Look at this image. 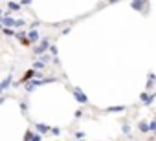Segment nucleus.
<instances>
[{
  "label": "nucleus",
  "instance_id": "1",
  "mask_svg": "<svg viewBox=\"0 0 156 141\" xmlns=\"http://www.w3.org/2000/svg\"><path fill=\"white\" fill-rule=\"evenodd\" d=\"M59 79L57 77H42V79H31L30 83H26V90L28 92H33L37 86H42V84H50V83H57Z\"/></svg>",
  "mask_w": 156,
  "mask_h": 141
},
{
  "label": "nucleus",
  "instance_id": "2",
  "mask_svg": "<svg viewBox=\"0 0 156 141\" xmlns=\"http://www.w3.org/2000/svg\"><path fill=\"white\" fill-rule=\"evenodd\" d=\"M48 50H50V39H41L39 44L33 48V53H35L37 57H41V55H44Z\"/></svg>",
  "mask_w": 156,
  "mask_h": 141
},
{
  "label": "nucleus",
  "instance_id": "3",
  "mask_svg": "<svg viewBox=\"0 0 156 141\" xmlns=\"http://www.w3.org/2000/svg\"><path fill=\"white\" fill-rule=\"evenodd\" d=\"M72 94H73V99L77 101V103H81V105H88V97L85 95V92L81 90V88H72Z\"/></svg>",
  "mask_w": 156,
  "mask_h": 141
},
{
  "label": "nucleus",
  "instance_id": "4",
  "mask_svg": "<svg viewBox=\"0 0 156 141\" xmlns=\"http://www.w3.org/2000/svg\"><path fill=\"white\" fill-rule=\"evenodd\" d=\"M11 84H13V77H11V74H9L2 83H0V95H2V92H4V90H8Z\"/></svg>",
  "mask_w": 156,
  "mask_h": 141
},
{
  "label": "nucleus",
  "instance_id": "5",
  "mask_svg": "<svg viewBox=\"0 0 156 141\" xmlns=\"http://www.w3.org/2000/svg\"><path fill=\"white\" fill-rule=\"evenodd\" d=\"M50 125H46V123H37L35 125V130H37V134H41V136H44V134H48L50 132Z\"/></svg>",
  "mask_w": 156,
  "mask_h": 141
},
{
  "label": "nucleus",
  "instance_id": "6",
  "mask_svg": "<svg viewBox=\"0 0 156 141\" xmlns=\"http://www.w3.org/2000/svg\"><path fill=\"white\" fill-rule=\"evenodd\" d=\"M2 28H15V19L13 17H2Z\"/></svg>",
  "mask_w": 156,
  "mask_h": 141
},
{
  "label": "nucleus",
  "instance_id": "7",
  "mask_svg": "<svg viewBox=\"0 0 156 141\" xmlns=\"http://www.w3.org/2000/svg\"><path fill=\"white\" fill-rule=\"evenodd\" d=\"M143 4H145V0H132V2H130V8H132L134 11H141V9H143Z\"/></svg>",
  "mask_w": 156,
  "mask_h": 141
},
{
  "label": "nucleus",
  "instance_id": "8",
  "mask_svg": "<svg viewBox=\"0 0 156 141\" xmlns=\"http://www.w3.org/2000/svg\"><path fill=\"white\" fill-rule=\"evenodd\" d=\"M28 39H30V42H39L41 35H39L37 29H31V31H28Z\"/></svg>",
  "mask_w": 156,
  "mask_h": 141
},
{
  "label": "nucleus",
  "instance_id": "9",
  "mask_svg": "<svg viewBox=\"0 0 156 141\" xmlns=\"http://www.w3.org/2000/svg\"><path fill=\"white\" fill-rule=\"evenodd\" d=\"M123 110H127V106H123V105H119V106H108L107 108V112H110V114H121Z\"/></svg>",
  "mask_w": 156,
  "mask_h": 141
},
{
  "label": "nucleus",
  "instance_id": "10",
  "mask_svg": "<svg viewBox=\"0 0 156 141\" xmlns=\"http://www.w3.org/2000/svg\"><path fill=\"white\" fill-rule=\"evenodd\" d=\"M138 130H140L141 134L151 132V130H149V123H147V121H140V123H138Z\"/></svg>",
  "mask_w": 156,
  "mask_h": 141
},
{
  "label": "nucleus",
  "instance_id": "11",
  "mask_svg": "<svg viewBox=\"0 0 156 141\" xmlns=\"http://www.w3.org/2000/svg\"><path fill=\"white\" fill-rule=\"evenodd\" d=\"M8 9H9V11H20V9H22V6H20V4H17V2H9V4H8Z\"/></svg>",
  "mask_w": 156,
  "mask_h": 141
},
{
  "label": "nucleus",
  "instance_id": "12",
  "mask_svg": "<svg viewBox=\"0 0 156 141\" xmlns=\"http://www.w3.org/2000/svg\"><path fill=\"white\" fill-rule=\"evenodd\" d=\"M31 68H33V70H44V68H46V64H44L42 60H35V62L31 64Z\"/></svg>",
  "mask_w": 156,
  "mask_h": 141
},
{
  "label": "nucleus",
  "instance_id": "13",
  "mask_svg": "<svg viewBox=\"0 0 156 141\" xmlns=\"http://www.w3.org/2000/svg\"><path fill=\"white\" fill-rule=\"evenodd\" d=\"M154 86V74L152 72H149V81H147V90H151Z\"/></svg>",
  "mask_w": 156,
  "mask_h": 141
},
{
  "label": "nucleus",
  "instance_id": "14",
  "mask_svg": "<svg viewBox=\"0 0 156 141\" xmlns=\"http://www.w3.org/2000/svg\"><path fill=\"white\" fill-rule=\"evenodd\" d=\"M33 136H35V134H33V130H31V128H28V130H26V134H24V139H22V141H31V137H33Z\"/></svg>",
  "mask_w": 156,
  "mask_h": 141
},
{
  "label": "nucleus",
  "instance_id": "15",
  "mask_svg": "<svg viewBox=\"0 0 156 141\" xmlns=\"http://www.w3.org/2000/svg\"><path fill=\"white\" fill-rule=\"evenodd\" d=\"M48 51H50V55H51V57H57V53H59V50H57V46H55V44H50V50H48Z\"/></svg>",
  "mask_w": 156,
  "mask_h": 141
},
{
  "label": "nucleus",
  "instance_id": "16",
  "mask_svg": "<svg viewBox=\"0 0 156 141\" xmlns=\"http://www.w3.org/2000/svg\"><path fill=\"white\" fill-rule=\"evenodd\" d=\"M154 99H156V92H152V94H149V101L145 103V106H151V105L154 103Z\"/></svg>",
  "mask_w": 156,
  "mask_h": 141
},
{
  "label": "nucleus",
  "instance_id": "17",
  "mask_svg": "<svg viewBox=\"0 0 156 141\" xmlns=\"http://www.w3.org/2000/svg\"><path fill=\"white\" fill-rule=\"evenodd\" d=\"M2 31H4L6 35H9V37H15V35H17L15 29H11V28H2Z\"/></svg>",
  "mask_w": 156,
  "mask_h": 141
},
{
  "label": "nucleus",
  "instance_id": "18",
  "mask_svg": "<svg viewBox=\"0 0 156 141\" xmlns=\"http://www.w3.org/2000/svg\"><path fill=\"white\" fill-rule=\"evenodd\" d=\"M140 101L145 105V103L149 101V92H141V95H140Z\"/></svg>",
  "mask_w": 156,
  "mask_h": 141
},
{
  "label": "nucleus",
  "instance_id": "19",
  "mask_svg": "<svg viewBox=\"0 0 156 141\" xmlns=\"http://www.w3.org/2000/svg\"><path fill=\"white\" fill-rule=\"evenodd\" d=\"M50 134H51V136H61V128H59V126H51V128H50Z\"/></svg>",
  "mask_w": 156,
  "mask_h": 141
},
{
  "label": "nucleus",
  "instance_id": "20",
  "mask_svg": "<svg viewBox=\"0 0 156 141\" xmlns=\"http://www.w3.org/2000/svg\"><path fill=\"white\" fill-rule=\"evenodd\" d=\"M24 26H26V20H24V19L15 20V28H24Z\"/></svg>",
  "mask_w": 156,
  "mask_h": 141
},
{
  "label": "nucleus",
  "instance_id": "21",
  "mask_svg": "<svg viewBox=\"0 0 156 141\" xmlns=\"http://www.w3.org/2000/svg\"><path fill=\"white\" fill-rule=\"evenodd\" d=\"M121 132H123V134H130V125H129V123L121 125Z\"/></svg>",
  "mask_w": 156,
  "mask_h": 141
},
{
  "label": "nucleus",
  "instance_id": "22",
  "mask_svg": "<svg viewBox=\"0 0 156 141\" xmlns=\"http://www.w3.org/2000/svg\"><path fill=\"white\" fill-rule=\"evenodd\" d=\"M15 37H17L19 40H22V39H26V37H28V33H26V31H17V35H15Z\"/></svg>",
  "mask_w": 156,
  "mask_h": 141
},
{
  "label": "nucleus",
  "instance_id": "23",
  "mask_svg": "<svg viewBox=\"0 0 156 141\" xmlns=\"http://www.w3.org/2000/svg\"><path fill=\"white\" fill-rule=\"evenodd\" d=\"M20 110H22V114H28V103L26 101H20Z\"/></svg>",
  "mask_w": 156,
  "mask_h": 141
},
{
  "label": "nucleus",
  "instance_id": "24",
  "mask_svg": "<svg viewBox=\"0 0 156 141\" xmlns=\"http://www.w3.org/2000/svg\"><path fill=\"white\" fill-rule=\"evenodd\" d=\"M149 130H151V132H156V117L149 123Z\"/></svg>",
  "mask_w": 156,
  "mask_h": 141
},
{
  "label": "nucleus",
  "instance_id": "25",
  "mask_svg": "<svg viewBox=\"0 0 156 141\" xmlns=\"http://www.w3.org/2000/svg\"><path fill=\"white\" fill-rule=\"evenodd\" d=\"M85 136H87V134H85L83 130H77V132H75V139H85Z\"/></svg>",
  "mask_w": 156,
  "mask_h": 141
},
{
  "label": "nucleus",
  "instance_id": "26",
  "mask_svg": "<svg viewBox=\"0 0 156 141\" xmlns=\"http://www.w3.org/2000/svg\"><path fill=\"white\" fill-rule=\"evenodd\" d=\"M39 60H42V62L46 64V62H50V60H51V57H50V55H41V59H39Z\"/></svg>",
  "mask_w": 156,
  "mask_h": 141
},
{
  "label": "nucleus",
  "instance_id": "27",
  "mask_svg": "<svg viewBox=\"0 0 156 141\" xmlns=\"http://www.w3.org/2000/svg\"><path fill=\"white\" fill-rule=\"evenodd\" d=\"M20 44H22V46H30L31 42H30V39L26 37V39H22V40H20Z\"/></svg>",
  "mask_w": 156,
  "mask_h": 141
},
{
  "label": "nucleus",
  "instance_id": "28",
  "mask_svg": "<svg viewBox=\"0 0 156 141\" xmlns=\"http://www.w3.org/2000/svg\"><path fill=\"white\" fill-rule=\"evenodd\" d=\"M31 141H42V136H41V134H35V136L31 137Z\"/></svg>",
  "mask_w": 156,
  "mask_h": 141
},
{
  "label": "nucleus",
  "instance_id": "29",
  "mask_svg": "<svg viewBox=\"0 0 156 141\" xmlns=\"http://www.w3.org/2000/svg\"><path fill=\"white\" fill-rule=\"evenodd\" d=\"M33 0H20V6H30Z\"/></svg>",
  "mask_w": 156,
  "mask_h": 141
},
{
  "label": "nucleus",
  "instance_id": "30",
  "mask_svg": "<svg viewBox=\"0 0 156 141\" xmlns=\"http://www.w3.org/2000/svg\"><path fill=\"white\" fill-rule=\"evenodd\" d=\"M39 26H41V22H39V20H37V22H31V29H37Z\"/></svg>",
  "mask_w": 156,
  "mask_h": 141
},
{
  "label": "nucleus",
  "instance_id": "31",
  "mask_svg": "<svg viewBox=\"0 0 156 141\" xmlns=\"http://www.w3.org/2000/svg\"><path fill=\"white\" fill-rule=\"evenodd\" d=\"M73 115H75V119H79V117L83 115V112H81V110H75V114H73Z\"/></svg>",
  "mask_w": 156,
  "mask_h": 141
},
{
  "label": "nucleus",
  "instance_id": "32",
  "mask_svg": "<svg viewBox=\"0 0 156 141\" xmlns=\"http://www.w3.org/2000/svg\"><path fill=\"white\" fill-rule=\"evenodd\" d=\"M68 33H70V26H68V28H64V29H62V35H68Z\"/></svg>",
  "mask_w": 156,
  "mask_h": 141
},
{
  "label": "nucleus",
  "instance_id": "33",
  "mask_svg": "<svg viewBox=\"0 0 156 141\" xmlns=\"http://www.w3.org/2000/svg\"><path fill=\"white\" fill-rule=\"evenodd\" d=\"M116 2H119V0H108V4H116Z\"/></svg>",
  "mask_w": 156,
  "mask_h": 141
},
{
  "label": "nucleus",
  "instance_id": "34",
  "mask_svg": "<svg viewBox=\"0 0 156 141\" xmlns=\"http://www.w3.org/2000/svg\"><path fill=\"white\" fill-rule=\"evenodd\" d=\"M4 101H6V99H4V97H0V105H2V103H4Z\"/></svg>",
  "mask_w": 156,
  "mask_h": 141
},
{
  "label": "nucleus",
  "instance_id": "35",
  "mask_svg": "<svg viewBox=\"0 0 156 141\" xmlns=\"http://www.w3.org/2000/svg\"><path fill=\"white\" fill-rule=\"evenodd\" d=\"M73 141H85V139H73Z\"/></svg>",
  "mask_w": 156,
  "mask_h": 141
},
{
  "label": "nucleus",
  "instance_id": "36",
  "mask_svg": "<svg viewBox=\"0 0 156 141\" xmlns=\"http://www.w3.org/2000/svg\"><path fill=\"white\" fill-rule=\"evenodd\" d=\"M0 17H2V9H0Z\"/></svg>",
  "mask_w": 156,
  "mask_h": 141
},
{
  "label": "nucleus",
  "instance_id": "37",
  "mask_svg": "<svg viewBox=\"0 0 156 141\" xmlns=\"http://www.w3.org/2000/svg\"><path fill=\"white\" fill-rule=\"evenodd\" d=\"M154 139H156V132H154Z\"/></svg>",
  "mask_w": 156,
  "mask_h": 141
}]
</instances>
